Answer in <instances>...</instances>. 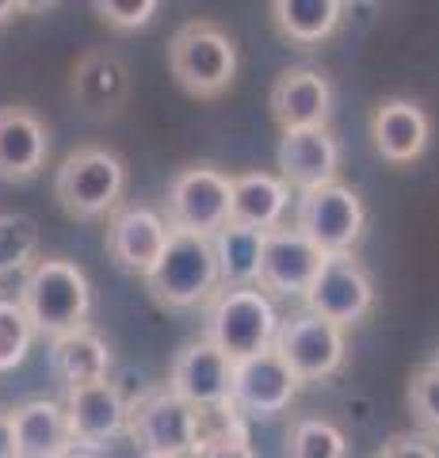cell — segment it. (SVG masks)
I'll return each mask as SVG.
<instances>
[{
  "label": "cell",
  "mask_w": 439,
  "mask_h": 458,
  "mask_svg": "<svg viewBox=\"0 0 439 458\" xmlns=\"http://www.w3.org/2000/svg\"><path fill=\"white\" fill-rule=\"evenodd\" d=\"M20 306L35 325V336H65L89 325L92 313V286L89 276L73 260H35L23 276Z\"/></svg>",
  "instance_id": "6da1fadb"
},
{
  "label": "cell",
  "mask_w": 439,
  "mask_h": 458,
  "mask_svg": "<svg viewBox=\"0 0 439 458\" xmlns=\"http://www.w3.org/2000/svg\"><path fill=\"white\" fill-rule=\"evenodd\" d=\"M146 286L153 302L165 310H191L207 306L218 294V260H215V241L199 233H180L168 229L165 252L157 256L146 276Z\"/></svg>",
  "instance_id": "7a4b0ae2"
},
{
  "label": "cell",
  "mask_w": 439,
  "mask_h": 458,
  "mask_svg": "<svg viewBox=\"0 0 439 458\" xmlns=\"http://www.w3.org/2000/svg\"><path fill=\"white\" fill-rule=\"evenodd\" d=\"M168 69L195 99H218L237 81V42L210 20H191L168 42Z\"/></svg>",
  "instance_id": "3957f363"
},
{
  "label": "cell",
  "mask_w": 439,
  "mask_h": 458,
  "mask_svg": "<svg viewBox=\"0 0 439 458\" xmlns=\"http://www.w3.org/2000/svg\"><path fill=\"white\" fill-rule=\"evenodd\" d=\"M279 328L275 302L260 286H218V294L207 302V340L230 363L249 360L264 348H272Z\"/></svg>",
  "instance_id": "277c9868"
},
{
  "label": "cell",
  "mask_w": 439,
  "mask_h": 458,
  "mask_svg": "<svg viewBox=\"0 0 439 458\" xmlns=\"http://www.w3.org/2000/svg\"><path fill=\"white\" fill-rule=\"evenodd\" d=\"M126 432L134 436L141 454L195 458L207 443V417L165 386V390H149L131 401Z\"/></svg>",
  "instance_id": "5b68a950"
},
{
  "label": "cell",
  "mask_w": 439,
  "mask_h": 458,
  "mask_svg": "<svg viewBox=\"0 0 439 458\" xmlns=\"http://www.w3.org/2000/svg\"><path fill=\"white\" fill-rule=\"evenodd\" d=\"M122 191H126V165L119 153L104 146L73 149L62 161L58 176H54V195H58L62 210L77 222L107 218L122 203Z\"/></svg>",
  "instance_id": "8992f818"
},
{
  "label": "cell",
  "mask_w": 439,
  "mask_h": 458,
  "mask_svg": "<svg viewBox=\"0 0 439 458\" xmlns=\"http://www.w3.org/2000/svg\"><path fill=\"white\" fill-rule=\"evenodd\" d=\"M294 229L329 252H351L367 229V207L348 183H321V188L299 191V210H294Z\"/></svg>",
  "instance_id": "52a82bcc"
},
{
  "label": "cell",
  "mask_w": 439,
  "mask_h": 458,
  "mask_svg": "<svg viewBox=\"0 0 439 458\" xmlns=\"http://www.w3.org/2000/svg\"><path fill=\"white\" fill-rule=\"evenodd\" d=\"M230 180H233L230 172H222L215 165L180 168L173 183H168V199H165L168 229L215 237L230 222Z\"/></svg>",
  "instance_id": "ba28073f"
},
{
  "label": "cell",
  "mask_w": 439,
  "mask_h": 458,
  "mask_svg": "<svg viewBox=\"0 0 439 458\" xmlns=\"http://www.w3.org/2000/svg\"><path fill=\"white\" fill-rule=\"evenodd\" d=\"M272 348L283 355L299 382H321L333 378L340 367H344L348 344H344V328L317 318V313H291V318H279L275 340Z\"/></svg>",
  "instance_id": "9c48e42d"
},
{
  "label": "cell",
  "mask_w": 439,
  "mask_h": 458,
  "mask_svg": "<svg viewBox=\"0 0 439 458\" xmlns=\"http://www.w3.org/2000/svg\"><path fill=\"white\" fill-rule=\"evenodd\" d=\"M309 313L333 321L340 328L359 325L375 306V283L367 276V267L351 252H329L317 267L309 291L302 294Z\"/></svg>",
  "instance_id": "30bf717a"
},
{
  "label": "cell",
  "mask_w": 439,
  "mask_h": 458,
  "mask_svg": "<svg viewBox=\"0 0 439 458\" xmlns=\"http://www.w3.org/2000/svg\"><path fill=\"white\" fill-rule=\"evenodd\" d=\"M230 378H233V363L207 336H199L173 360L168 390L180 394L188 405H195L203 417H241L230 401Z\"/></svg>",
  "instance_id": "8fae6325"
},
{
  "label": "cell",
  "mask_w": 439,
  "mask_h": 458,
  "mask_svg": "<svg viewBox=\"0 0 439 458\" xmlns=\"http://www.w3.org/2000/svg\"><path fill=\"white\" fill-rule=\"evenodd\" d=\"M302 382L299 375L283 363V355L275 348H264L249 360L233 363V378H230V401L241 417H279L294 405Z\"/></svg>",
  "instance_id": "7c38bea8"
},
{
  "label": "cell",
  "mask_w": 439,
  "mask_h": 458,
  "mask_svg": "<svg viewBox=\"0 0 439 458\" xmlns=\"http://www.w3.org/2000/svg\"><path fill=\"white\" fill-rule=\"evenodd\" d=\"M321 260L325 252L314 241H306L299 229L275 225L264 233L257 286L267 298H302L309 291V283H314Z\"/></svg>",
  "instance_id": "4fadbf2b"
},
{
  "label": "cell",
  "mask_w": 439,
  "mask_h": 458,
  "mask_svg": "<svg viewBox=\"0 0 439 458\" xmlns=\"http://www.w3.org/2000/svg\"><path fill=\"white\" fill-rule=\"evenodd\" d=\"M65 424L69 436H73V447L92 451L104 447L107 439H115L119 432H126V412H131V401L122 397V390L111 378L80 386V390H65Z\"/></svg>",
  "instance_id": "5bb4252c"
},
{
  "label": "cell",
  "mask_w": 439,
  "mask_h": 458,
  "mask_svg": "<svg viewBox=\"0 0 439 458\" xmlns=\"http://www.w3.org/2000/svg\"><path fill=\"white\" fill-rule=\"evenodd\" d=\"M279 180L294 191H309L340 176V146L329 126H309V131H283L275 149Z\"/></svg>",
  "instance_id": "9a60e30c"
},
{
  "label": "cell",
  "mask_w": 439,
  "mask_h": 458,
  "mask_svg": "<svg viewBox=\"0 0 439 458\" xmlns=\"http://www.w3.org/2000/svg\"><path fill=\"white\" fill-rule=\"evenodd\" d=\"M107 256L131 276H146L168 241V222L149 207H115L107 218Z\"/></svg>",
  "instance_id": "2e32d148"
},
{
  "label": "cell",
  "mask_w": 439,
  "mask_h": 458,
  "mask_svg": "<svg viewBox=\"0 0 439 458\" xmlns=\"http://www.w3.org/2000/svg\"><path fill=\"white\" fill-rule=\"evenodd\" d=\"M272 114L279 131H309V126H329L333 114V84L314 65L283 69L272 84Z\"/></svg>",
  "instance_id": "e0dca14e"
},
{
  "label": "cell",
  "mask_w": 439,
  "mask_h": 458,
  "mask_svg": "<svg viewBox=\"0 0 439 458\" xmlns=\"http://www.w3.org/2000/svg\"><path fill=\"white\" fill-rule=\"evenodd\" d=\"M371 138L386 165H398V168L413 165L432 141V119L417 99H405V96L382 99L371 114Z\"/></svg>",
  "instance_id": "ac0fdd59"
},
{
  "label": "cell",
  "mask_w": 439,
  "mask_h": 458,
  "mask_svg": "<svg viewBox=\"0 0 439 458\" xmlns=\"http://www.w3.org/2000/svg\"><path fill=\"white\" fill-rule=\"evenodd\" d=\"M50 153L46 123L31 107H0V180H35Z\"/></svg>",
  "instance_id": "d6986e66"
},
{
  "label": "cell",
  "mask_w": 439,
  "mask_h": 458,
  "mask_svg": "<svg viewBox=\"0 0 439 458\" xmlns=\"http://www.w3.org/2000/svg\"><path fill=\"white\" fill-rule=\"evenodd\" d=\"M73 99L96 119L119 114L131 99V69H126L122 57L107 50L80 54L73 65Z\"/></svg>",
  "instance_id": "ffe728a7"
},
{
  "label": "cell",
  "mask_w": 439,
  "mask_h": 458,
  "mask_svg": "<svg viewBox=\"0 0 439 458\" xmlns=\"http://www.w3.org/2000/svg\"><path fill=\"white\" fill-rule=\"evenodd\" d=\"M111 367H115V355H111L107 340L89 325L50 340V370L62 382V390L104 382L111 378Z\"/></svg>",
  "instance_id": "44dd1931"
},
{
  "label": "cell",
  "mask_w": 439,
  "mask_h": 458,
  "mask_svg": "<svg viewBox=\"0 0 439 458\" xmlns=\"http://www.w3.org/2000/svg\"><path fill=\"white\" fill-rule=\"evenodd\" d=\"M12 428H16V458H65L73 451L62 401H23L20 409H12Z\"/></svg>",
  "instance_id": "7402d4cb"
},
{
  "label": "cell",
  "mask_w": 439,
  "mask_h": 458,
  "mask_svg": "<svg viewBox=\"0 0 439 458\" xmlns=\"http://www.w3.org/2000/svg\"><path fill=\"white\" fill-rule=\"evenodd\" d=\"M291 207V188L272 172H245V176L230 180V222L249 225V229H267L283 225V214Z\"/></svg>",
  "instance_id": "603a6c76"
},
{
  "label": "cell",
  "mask_w": 439,
  "mask_h": 458,
  "mask_svg": "<svg viewBox=\"0 0 439 458\" xmlns=\"http://www.w3.org/2000/svg\"><path fill=\"white\" fill-rule=\"evenodd\" d=\"M344 16V0H272V20L279 35L294 47H321L333 38Z\"/></svg>",
  "instance_id": "cb8c5ba5"
},
{
  "label": "cell",
  "mask_w": 439,
  "mask_h": 458,
  "mask_svg": "<svg viewBox=\"0 0 439 458\" xmlns=\"http://www.w3.org/2000/svg\"><path fill=\"white\" fill-rule=\"evenodd\" d=\"M215 260H218V286H257L264 233L237 222H225L215 237Z\"/></svg>",
  "instance_id": "d4e9b609"
},
{
  "label": "cell",
  "mask_w": 439,
  "mask_h": 458,
  "mask_svg": "<svg viewBox=\"0 0 439 458\" xmlns=\"http://www.w3.org/2000/svg\"><path fill=\"white\" fill-rule=\"evenodd\" d=\"M38 260V222L31 214H0V279L27 276Z\"/></svg>",
  "instance_id": "484cf974"
},
{
  "label": "cell",
  "mask_w": 439,
  "mask_h": 458,
  "mask_svg": "<svg viewBox=\"0 0 439 458\" xmlns=\"http://www.w3.org/2000/svg\"><path fill=\"white\" fill-rule=\"evenodd\" d=\"M287 458H348V439L333 420L299 417L287 436Z\"/></svg>",
  "instance_id": "4316f807"
},
{
  "label": "cell",
  "mask_w": 439,
  "mask_h": 458,
  "mask_svg": "<svg viewBox=\"0 0 439 458\" xmlns=\"http://www.w3.org/2000/svg\"><path fill=\"white\" fill-rule=\"evenodd\" d=\"M35 344V325L23 313L20 298H0V375L16 370Z\"/></svg>",
  "instance_id": "83f0119b"
},
{
  "label": "cell",
  "mask_w": 439,
  "mask_h": 458,
  "mask_svg": "<svg viewBox=\"0 0 439 458\" xmlns=\"http://www.w3.org/2000/svg\"><path fill=\"white\" fill-rule=\"evenodd\" d=\"M409 412L420 432L439 436V363H424L409 378Z\"/></svg>",
  "instance_id": "f1b7e54d"
},
{
  "label": "cell",
  "mask_w": 439,
  "mask_h": 458,
  "mask_svg": "<svg viewBox=\"0 0 439 458\" xmlns=\"http://www.w3.org/2000/svg\"><path fill=\"white\" fill-rule=\"evenodd\" d=\"M92 8L111 31L131 35V31H141V27L153 23L161 0H92Z\"/></svg>",
  "instance_id": "f546056e"
},
{
  "label": "cell",
  "mask_w": 439,
  "mask_h": 458,
  "mask_svg": "<svg viewBox=\"0 0 439 458\" xmlns=\"http://www.w3.org/2000/svg\"><path fill=\"white\" fill-rule=\"evenodd\" d=\"M195 458H257V451H252V443H249L245 417H233L230 424H222L218 432H210L203 451Z\"/></svg>",
  "instance_id": "4dcf8cb0"
},
{
  "label": "cell",
  "mask_w": 439,
  "mask_h": 458,
  "mask_svg": "<svg viewBox=\"0 0 439 458\" xmlns=\"http://www.w3.org/2000/svg\"><path fill=\"white\" fill-rule=\"evenodd\" d=\"M375 458H439V443L428 432H398L382 443Z\"/></svg>",
  "instance_id": "1f68e13d"
},
{
  "label": "cell",
  "mask_w": 439,
  "mask_h": 458,
  "mask_svg": "<svg viewBox=\"0 0 439 458\" xmlns=\"http://www.w3.org/2000/svg\"><path fill=\"white\" fill-rule=\"evenodd\" d=\"M0 458H16V428L8 409H0Z\"/></svg>",
  "instance_id": "d6a6232c"
},
{
  "label": "cell",
  "mask_w": 439,
  "mask_h": 458,
  "mask_svg": "<svg viewBox=\"0 0 439 458\" xmlns=\"http://www.w3.org/2000/svg\"><path fill=\"white\" fill-rule=\"evenodd\" d=\"M54 4H58V0H20V12H46Z\"/></svg>",
  "instance_id": "836d02e7"
},
{
  "label": "cell",
  "mask_w": 439,
  "mask_h": 458,
  "mask_svg": "<svg viewBox=\"0 0 439 458\" xmlns=\"http://www.w3.org/2000/svg\"><path fill=\"white\" fill-rule=\"evenodd\" d=\"M20 12V0H0V23H8Z\"/></svg>",
  "instance_id": "e575fe53"
},
{
  "label": "cell",
  "mask_w": 439,
  "mask_h": 458,
  "mask_svg": "<svg viewBox=\"0 0 439 458\" xmlns=\"http://www.w3.org/2000/svg\"><path fill=\"white\" fill-rule=\"evenodd\" d=\"M141 458H161V454H141Z\"/></svg>",
  "instance_id": "d590c367"
}]
</instances>
